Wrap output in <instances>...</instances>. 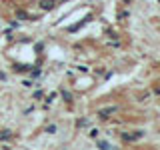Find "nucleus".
Masks as SVG:
<instances>
[{
    "label": "nucleus",
    "mask_w": 160,
    "mask_h": 150,
    "mask_svg": "<svg viewBox=\"0 0 160 150\" xmlns=\"http://www.w3.org/2000/svg\"><path fill=\"white\" fill-rule=\"evenodd\" d=\"M6 138H10V130H2V132H0V142L6 140Z\"/></svg>",
    "instance_id": "4"
},
{
    "label": "nucleus",
    "mask_w": 160,
    "mask_h": 150,
    "mask_svg": "<svg viewBox=\"0 0 160 150\" xmlns=\"http://www.w3.org/2000/svg\"><path fill=\"white\" fill-rule=\"evenodd\" d=\"M62 96H64V100H68V102L72 100V96H70V92H62Z\"/></svg>",
    "instance_id": "7"
},
{
    "label": "nucleus",
    "mask_w": 160,
    "mask_h": 150,
    "mask_svg": "<svg viewBox=\"0 0 160 150\" xmlns=\"http://www.w3.org/2000/svg\"><path fill=\"white\" fill-rule=\"evenodd\" d=\"M16 16H18L20 20H28V14L24 12V10H18V12H16Z\"/></svg>",
    "instance_id": "5"
},
{
    "label": "nucleus",
    "mask_w": 160,
    "mask_h": 150,
    "mask_svg": "<svg viewBox=\"0 0 160 150\" xmlns=\"http://www.w3.org/2000/svg\"><path fill=\"white\" fill-rule=\"evenodd\" d=\"M98 146H100V148H104V150H106V148H110V144H108V142H98Z\"/></svg>",
    "instance_id": "6"
},
{
    "label": "nucleus",
    "mask_w": 160,
    "mask_h": 150,
    "mask_svg": "<svg viewBox=\"0 0 160 150\" xmlns=\"http://www.w3.org/2000/svg\"><path fill=\"white\" fill-rule=\"evenodd\" d=\"M54 4H56V0H40L38 6H40V10H52Z\"/></svg>",
    "instance_id": "2"
},
{
    "label": "nucleus",
    "mask_w": 160,
    "mask_h": 150,
    "mask_svg": "<svg viewBox=\"0 0 160 150\" xmlns=\"http://www.w3.org/2000/svg\"><path fill=\"white\" fill-rule=\"evenodd\" d=\"M118 106H110V108H104V110H100L98 112V116L102 118V120H106V118H110V114H114V112H118Z\"/></svg>",
    "instance_id": "1"
},
{
    "label": "nucleus",
    "mask_w": 160,
    "mask_h": 150,
    "mask_svg": "<svg viewBox=\"0 0 160 150\" xmlns=\"http://www.w3.org/2000/svg\"><path fill=\"white\" fill-rule=\"evenodd\" d=\"M138 138H142V132H134V134H122V140H126V142H132V140H138Z\"/></svg>",
    "instance_id": "3"
}]
</instances>
